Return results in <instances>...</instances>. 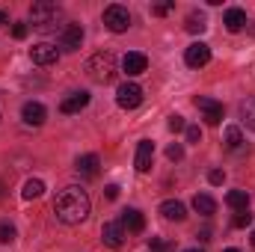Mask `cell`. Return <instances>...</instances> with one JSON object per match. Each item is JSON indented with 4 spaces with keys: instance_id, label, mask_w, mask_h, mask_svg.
<instances>
[{
    "instance_id": "836d02e7",
    "label": "cell",
    "mask_w": 255,
    "mask_h": 252,
    "mask_svg": "<svg viewBox=\"0 0 255 252\" xmlns=\"http://www.w3.org/2000/svg\"><path fill=\"white\" fill-rule=\"evenodd\" d=\"M196 238H199V241H211V229H202V232H199Z\"/></svg>"
},
{
    "instance_id": "7c38bea8",
    "label": "cell",
    "mask_w": 255,
    "mask_h": 252,
    "mask_svg": "<svg viewBox=\"0 0 255 252\" xmlns=\"http://www.w3.org/2000/svg\"><path fill=\"white\" fill-rule=\"evenodd\" d=\"M151 160H154V142L151 139H142L136 145V172H148L151 169Z\"/></svg>"
},
{
    "instance_id": "ba28073f",
    "label": "cell",
    "mask_w": 255,
    "mask_h": 252,
    "mask_svg": "<svg viewBox=\"0 0 255 252\" xmlns=\"http://www.w3.org/2000/svg\"><path fill=\"white\" fill-rule=\"evenodd\" d=\"M184 63L190 65V68H202V65L211 63V48L205 45V42H193L190 48L184 51Z\"/></svg>"
},
{
    "instance_id": "484cf974",
    "label": "cell",
    "mask_w": 255,
    "mask_h": 252,
    "mask_svg": "<svg viewBox=\"0 0 255 252\" xmlns=\"http://www.w3.org/2000/svg\"><path fill=\"white\" fill-rule=\"evenodd\" d=\"M166 157L178 163V160L184 157V145H181V142H172V145H166Z\"/></svg>"
},
{
    "instance_id": "83f0119b",
    "label": "cell",
    "mask_w": 255,
    "mask_h": 252,
    "mask_svg": "<svg viewBox=\"0 0 255 252\" xmlns=\"http://www.w3.org/2000/svg\"><path fill=\"white\" fill-rule=\"evenodd\" d=\"M184 133H187V142H193V145H199V142H202V127L190 125V127H184Z\"/></svg>"
},
{
    "instance_id": "d4e9b609",
    "label": "cell",
    "mask_w": 255,
    "mask_h": 252,
    "mask_svg": "<svg viewBox=\"0 0 255 252\" xmlns=\"http://www.w3.org/2000/svg\"><path fill=\"white\" fill-rule=\"evenodd\" d=\"M15 241V226L12 223H0V244H12Z\"/></svg>"
},
{
    "instance_id": "4316f807",
    "label": "cell",
    "mask_w": 255,
    "mask_h": 252,
    "mask_svg": "<svg viewBox=\"0 0 255 252\" xmlns=\"http://www.w3.org/2000/svg\"><path fill=\"white\" fill-rule=\"evenodd\" d=\"M253 223V214L250 211H238V217H235V229H247Z\"/></svg>"
},
{
    "instance_id": "4dcf8cb0",
    "label": "cell",
    "mask_w": 255,
    "mask_h": 252,
    "mask_svg": "<svg viewBox=\"0 0 255 252\" xmlns=\"http://www.w3.org/2000/svg\"><path fill=\"white\" fill-rule=\"evenodd\" d=\"M208 181H211V184H223V181H226V172H223V169H214V172L208 175Z\"/></svg>"
},
{
    "instance_id": "ffe728a7",
    "label": "cell",
    "mask_w": 255,
    "mask_h": 252,
    "mask_svg": "<svg viewBox=\"0 0 255 252\" xmlns=\"http://www.w3.org/2000/svg\"><path fill=\"white\" fill-rule=\"evenodd\" d=\"M226 205L235 208V211H247V208H250V196H247V190H229Z\"/></svg>"
},
{
    "instance_id": "e575fe53",
    "label": "cell",
    "mask_w": 255,
    "mask_h": 252,
    "mask_svg": "<svg viewBox=\"0 0 255 252\" xmlns=\"http://www.w3.org/2000/svg\"><path fill=\"white\" fill-rule=\"evenodd\" d=\"M6 21H9V12H3V9H0V27H3Z\"/></svg>"
},
{
    "instance_id": "cb8c5ba5",
    "label": "cell",
    "mask_w": 255,
    "mask_h": 252,
    "mask_svg": "<svg viewBox=\"0 0 255 252\" xmlns=\"http://www.w3.org/2000/svg\"><path fill=\"white\" fill-rule=\"evenodd\" d=\"M241 142H244L241 127H238V125H229V127H226V145H229V148H241Z\"/></svg>"
},
{
    "instance_id": "d590c367",
    "label": "cell",
    "mask_w": 255,
    "mask_h": 252,
    "mask_svg": "<svg viewBox=\"0 0 255 252\" xmlns=\"http://www.w3.org/2000/svg\"><path fill=\"white\" fill-rule=\"evenodd\" d=\"M250 241H253V244H255V229H253V238H250Z\"/></svg>"
},
{
    "instance_id": "52a82bcc",
    "label": "cell",
    "mask_w": 255,
    "mask_h": 252,
    "mask_svg": "<svg viewBox=\"0 0 255 252\" xmlns=\"http://www.w3.org/2000/svg\"><path fill=\"white\" fill-rule=\"evenodd\" d=\"M80 45H83V27L80 24H65L63 33H60V48H63L65 54H71Z\"/></svg>"
},
{
    "instance_id": "2e32d148",
    "label": "cell",
    "mask_w": 255,
    "mask_h": 252,
    "mask_svg": "<svg viewBox=\"0 0 255 252\" xmlns=\"http://www.w3.org/2000/svg\"><path fill=\"white\" fill-rule=\"evenodd\" d=\"M122 68H125L130 77H133V74H142V71L148 68V57H145V54H136V51H133V54H128L125 60H122Z\"/></svg>"
},
{
    "instance_id": "5b68a950",
    "label": "cell",
    "mask_w": 255,
    "mask_h": 252,
    "mask_svg": "<svg viewBox=\"0 0 255 252\" xmlns=\"http://www.w3.org/2000/svg\"><path fill=\"white\" fill-rule=\"evenodd\" d=\"M193 104H196V110H202V119H205L208 125H220V122H223V104H220V101L205 98V95H196Z\"/></svg>"
},
{
    "instance_id": "d6986e66",
    "label": "cell",
    "mask_w": 255,
    "mask_h": 252,
    "mask_svg": "<svg viewBox=\"0 0 255 252\" xmlns=\"http://www.w3.org/2000/svg\"><path fill=\"white\" fill-rule=\"evenodd\" d=\"M193 211L202 214V217H211V214L217 211V202H214L208 193H196V196H193Z\"/></svg>"
},
{
    "instance_id": "5bb4252c",
    "label": "cell",
    "mask_w": 255,
    "mask_h": 252,
    "mask_svg": "<svg viewBox=\"0 0 255 252\" xmlns=\"http://www.w3.org/2000/svg\"><path fill=\"white\" fill-rule=\"evenodd\" d=\"M86 104H89V92H71L63 104H60V110H63L65 116H71V113L86 110Z\"/></svg>"
},
{
    "instance_id": "e0dca14e",
    "label": "cell",
    "mask_w": 255,
    "mask_h": 252,
    "mask_svg": "<svg viewBox=\"0 0 255 252\" xmlns=\"http://www.w3.org/2000/svg\"><path fill=\"white\" fill-rule=\"evenodd\" d=\"M223 24H226L229 33H241L244 24H247V12H244V9H229V12L223 15Z\"/></svg>"
},
{
    "instance_id": "8992f818",
    "label": "cell",
    "mask_w": 255,
    "mask_h": 252,
    "mask_svg": "<svg viewBox=\"0 0 255 252\" xmlns=\"http://www.w3.org/2000/svg\"><path fill=\"white\" fill-rule=\"evenodd\" d=\"M116 104H119L122 110H136V107L142 104V89H139L136 83H122V86L116 89Z\"/></svg>"
},
{
    "instance_id": "8fae6325",
    "label": "cell",
    "mask_w": 255,
    "mask_h": 252,
    "mask_svg": "<svg viewBox=\"0 0 255 252\" xmlns=\"http://www.w3.org/2000/svg\"><path fill=\"white\" fill-rule=\"evenodd\" d=\"M101 238H104V244H107V247L119 250V247L125 244V226H122L119 220H110V223H104V229H101Z\"/></svg>"
},
{
    "instance_id": "f1b7e54d",
    "label": "cell",
    "mask_w": 255,
    "mask_h": 252,
    "mask_svg": "<svg viewBox=\"0 0 255 252\" xmlns=\"http://www.w3.org/2000/svg\"><path fill=\"white\" fill-rule=\"evenodd\" d=\"M184 116H178V113H175V116H169V130H172V133H178V130H184Z\"/></svg>"
},
{
    "instance_id": "44dd1931",
    "label": "cell",
    "mask_w": 255,
    "mask_h": 252,
    "mask_svg": "<svg viewBox=\"0 0 255 252\" xmlns=\"http://www.w3.org/2000/svg\"><path fill=\"white\" fill-rule=\"evenodd\" d=\"M184 30L193 33V36H196V33H205V30H208V18H205L202 12H190L187 21H184Z\"/></svg>"
},
{
    "instance_id": "f35d334b",
    "label": "cell",
    "mask_w": 255,
    "mask_h": 252,
    "mask_svg": "<svg viewBox=\"0 0 255 252\" xmlns=\"http://www.w3.org/2000/svg\"><path fill=\"white\" fill-rule=\"evenodd\" d=\"M148 252H163V250H148Z\"/></svg>"
},
{
    "instance_id": "6da1fadb",
    "label": "cell",
    "mask_w": 255,
    "mask_h": 252,
    "mask_svg": "<svg viewBox=\"0 0 255 252\" xmlns=\"http://www.w3.org/2000/svg\"><path fill=\"white\" fill-rule=\"evenodd\" d=\"M54 214L65 226H80L89 217V196L80 187H65L54 199Z\"/></svg>"
},
{
    "instance_id": "603a6c76",
    "label": "cell",
    "mask_w": 255,
    "mask_h": 252,
    "mask_svg": "<svg viewBox=\"0 0 255 252\" xmlns=\"http://www.w3.org/2000/svg\"><path fill=\"white\" fill-rule=\"evenodd\" d=\"M241 116H244V122L247 127L255 133V98H247L244 104H241Z\"/></svg>"
},
{
    "instance_id": "74e56055",
    "label": "cell",
    "mask_w": 255,
    "mask_h": 252,
    "mask_svg": "<svg viewBox=\"0 0 255 252\" xmlns=\"http://www.w3.org/2000/svg\"><path fill=\"white\" fill-rule=\"evenodd\" d=\"M184 252H202V250H184Z\"/></svg>"
},
{
    "instance_id": "8d00e7d4",
    "label": "cell",
    "mask_w": 255,
    "mask_h": 252,
    "mask_svg": "<svg viewBox=\"0 0 255 252\" xmlns=\"http://www.w3.org/2000/svg\"><path fill=\"white\" fill-rule=\"evenodd\" d=\"M223 252H241V250H223Z\"/></svg>"
},
{
    "instance_id": "ac0fdd59",
    "label": "cell",
    "mask_w": 255,
    "mask_h": 252,
    "mask_svg": "<svg viewBox=\"0 0 255 252\" xmlns=\"http://www.w3.org/2000/svg\"><path fill=\"white\" fill-rule=\"evenodd\" d=\"M77 172L80 175H86V178H95L98 175V166H101V160H98V154H83V157H77Z\"/></svg>"
},
{
    "instance_id": "277c9868",
    "label": "cell",
    "mask_w": 255,
    "mask_h": 252,
    "mask_svg": "<svg viewBox=\"0 0 255 252\" xmlns=\"http://www.w3.org/2000/svg\"><path fill=\"white\" fill-rule=\"evenodd\" d=\"M104 24H107V30H113V33H125L128 27H130V12H128V6H119V3L107 6V9H104Z\"/></svg>"
},
{
    "instance_id": "d6a6232c",
    "label": "cell",
    "mask_w": 255,
    "mask_h": 252,
    "mask_svg": "<svg viewBox=\"0 0 255 252\" xmlns=\"http://www.w3.org/2000/svg\"><path fill=\"white\" fill-rule=\"evenodd\" d=\"M104 196H107L110 202H113V199H119V187H116V184H107V187H104Z\"/></svg>"
},
{
    "instance_id": "7a4b0ae2",
    "label": "cell",
    "mask_w": 255,
    "mask_h": 252,
    "mask_svg": "<svg viewBox=\"0 0 255 252\" xmlns=\"http://www.w3.org/2000/svg\"><path fill=\"white\" fill-rule=\"evenodd\" d=\"M30 21L39 33H54L63 21V9L51 0H39V3L30 6Z\"/></svg>"
},
{
    "instance_id": "9c48e42d",
    "label": "cell",
    "mask_w": 255,
    "mask_h": 252,
    "mask_svg": "<svg viewBox=\"0 0 255 252\" xmlns=\"http://www.w3.org/2000/svg\"><path fill=\"white\" fill-rule=\"evenodd\" d=\"M30 60L36 65H54L60 60V51H57L54 45H48V42H39V45L30 48Z\"/></svg>"
},
{
    "instance_id": "30bf717a",
    "label": "cell",
    "mask_w": 255,
    "mask_h": 252,
    "mask_svg": "<svg viewBox=\"0 0 255 252\" xmlns=\"http://www.w3.org/2000/svg\"><path fill=\"white\" fill-rule=\"evenodd\" d=\"M21 119H24V125H45V119H48V110H45V104H39V101H27L24 107H21Z\"/></svg>"
},
{
    "instance_id": "3957f363",
    "label": "cell",
    "mask_w": 255,
    "mask_h": 252,
    "mask_svg": "<svg viewBox=\"0 0 255 252\" xmlns=\"http://www.w3.org/2000/svg\"><path fill=\"white\" fill-rule=\"evenodd\" d=\"M86 74H89V80H95V83H110V80L116 77V57H113L110 51L92 54L89 63H86Z\"/></svg>"
},
{
    "instance_id": "1f68e13d",
    "label": "cell",
    "mask_w": 255,
    "mask_h": 252,
    "mask_svg": "<svg viewBox=\"0 0 255 252\" xmlns=\"http://www.w3.org/2000/svg\"><path fill=\"white\" fill-rule=\"evenodd\" d=\"M12 36H15V39H24V36H27V24H21V21H18V24L12 27Z\"/></svg>"
},
{
    "instance_id": "f546056e",
    "label": "cell",
    "mask_w": 255,
    "mask_h": 252,
    "mask_svg": "<svg viewBox=\"0 0 255 252\" xmlns=\"http://www.w3.org/2000/svg\"><path fill=\"white\" fill-rule=\"evenodd\" d=\"M172 6H175L172 0L169 3H157V6H151V15H166V12H172Z\"/></svg>"
},
{
    "instance_id": "4fadbf2b",
    "label": "cell",
    "mask_w": 255,
    "mask_h": 252,
    "mask_svg": "<svg viewBox=\"0 0 255 252\" xmlns=\"http://www.w3.org/2000/svg\"><path fill=\"white\" fill-rule=\"evenodd\" d=\"M160 214H163V220H172V223H184V220H187V208H184L178 199L160 202Z\"/></svg>"
},
{
    "instance_id": "7402d4cb",
    "label": "cell",
    "mask_w": 255,
    "mask_h": 252,
    "mask_svg": "<svg viewBox=\"0 0 255 252\" xmlns=\"http://www.w3.org/2000/svg\"><path fill=\"white\" fill-rule=\"evenodd\" d=\"M45 193V181H39V178H30L27 184H24V190H21V196L30 202V199H39Z\"/></svg>"
},
{
    "instance_id": "9a60e30c",
    "label": "cell",
    "mask_w": 255,
    "mask_h": 252,
    "mask_svg": "<svg viewBox=\"0 0 255 252\" xmlns=\"http://www.w3.org/2000/svg\"><path fill=\"white\" fill-rule=\"evenodd\" d=\"M119 223L125 226L128 232H133V235L145 229V217H142V214H139L136 208H128V211H122V220H119Z\"/></svg>"
}]
</instances>
